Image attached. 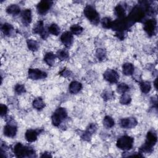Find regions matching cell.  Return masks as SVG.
I'll return each instance as SVG.
<instances>
[{"label":"cell","mask_w":158,"mask_h":158,"mask_svg":"<svg viewBox=\"0 0 158 158\" xmlns=\"http://www.w3.org/2000/svg\"><path fill=\"white\" fill-rule=\"evenodd\" d=\"M14 152L17 157H33L35 154V151L32 148L23 146L20 143L14 146Z\"/></svg>","instance_id":"1"},{"label":"cell","mask_w":158,"mask_h":158,"mask_svg":"<svg viewBox=\"0 0 158 158\" xmlns=\"http://www.w3.org/2000/svg\"><path fill=\"white\" fill-rule=\"evenodd\" d=\"M157 135L154 131H149L147 133L146 139L144 144L140 148V150L144 152H151L153 149V147L157 143Z\"/></svg>","instance_id":"2"},{"label":"cell","mask_w":158,"mask_h":158,"mask_svg":"<svg viewBox=\"0 0 158 158\" xmlns=\"http://www.w3.org/2000/svg\"><path fill=\"white\" fill-rule=\"evenodd\" d=\"M133 142L134 139L133 138L125 135L120 137L117 139L116 145L119 149L123 151H127L132 148L133 146Z\"/></svg>","instance_id":"3"},{"label":"cell","mask_w":158,"mask_h":158,"mask_svg":"<svg viewBox=\"0 0 158 158\" xmlns=\"http://www.w3.org/2000/svg\"><path fill=\"white\" fill-rule=\"evenodd\" d=\"M84 14L86 17L93 24H98L99 22V14L96 10L91 5H88L84 9Z\"/></svg>","instance_id":"4"},{"label":"cell","mask_w":158,"mask_h":158,"mask_svg":"<svg viewBox=\"0 0 158 158\" xmlns=\"http://www.w3.org/2000/svg\"><path fill=\"white\" fill-rule=\"evenodd\" d=\"M67 113L65 108L59 107L54 112L52 115V123L54 126L57 127L64 120L67 118Z\"/></svg>","instance_id":"5"},{"label":"cell","mask_w":158,"mask_h":158,"mask_svg":"<svg viewBox=\"0 0 158 158\" xmlns=\"http://www.w3.org/2000/svg\"><path fill=\"white\" fill-rule=\"evenodd\" d=\"M104 78L110 83H115L119 79L118 73L112 69H107L103 74Z\"/></svg>","instance_id":"6"},{"label":"cell","mask_w":158,"mask_h":158,"mask_svg":"<svg viewBox=\"0 0 158 158\" xmlns=\"http://www.w3.org/2000/svg\"><path fill=\"white\" fill-rule=\"evenodd\" d=\"M28 77L31 80H40L45 78L47 77V73L38 69H29Z\"/></svg>","instance_id":"7"},{"label":"cell","mask_w":158,"mask_h":158,"mask_svg":"<svg viewBox=\"0 0 158 158\" xmlns=\"http://www.w3.org/2000/svg\"><path fill=\"white\" fill-rule=\"evenodd\" d=\"M157 22L154 19L148 20L144 25V30L149 36H152L155 34L156 29Z\"/></svg>","instance_id":"8"},{"label":"cell","mask_w":158,"mask_h":158,"mask_svg":"<svg viewBox=\"0 0 158 158\" xmlns=\"http://www.w3.org/2000/svg\"><path fill=\"white\" fill-rule=\"evenodd\" d=\"M52 1H41L37 5V10L40 14H45L51 8L52 5Z\"/></svg>","instance_id":"9"},{"label":"cell","mask_w":158,"mask_h":158,"mask_svg":"<svg viewBox=\"0 0 158 158\" xmlns=\"http://www.w3.org/2000/svg\"><path fill=\"white\" fill-rule=\"evenodd\" d=\"M137 120L133 117H127L120 120V125L124 128H131L137 125Z\"/></svg>","instance_id":"10"},{"label":"cell","mask_w":158,"mask_h":158,"mask_svg":"<svg viewBox=\"0 0 158 158\" xmlns=\"http://www.w3.org/2000/svg\"><path fill=\"white\" fill-rule=\"evenodd\" d=\"M73 35L70 31H65L60 36L61 42L66 46L69 47L73 43Z\"/></svg>","instance_id":"11"},{"label":"cell","mask_w":158,"mask_h":158,"mask_svg":"<svg viewBox=\"0 0 158 158\" xmlns=\"http://www.w3.org/2000/svg\"><path fill=\"white\" fill-rule=\"evenodd\" d=\"M17 133V127L15 124L7 123L4 128V134L6 136L12 138Z\"/></svg>","instance_id":"12"},{"label":"cell","mask_w":158,"mask_h":158,"mask_svg":"<svg viewBox=\"0 0 158 158\" xmlns=\"http://www.w3.org/2000/svg\"><path fill=\"white\" fill-rule=\"evenodd\" d=\"M33 31L34 33L40 35L41 36V37L43 38H46V33L44 30V24H43V22L42 20L38 21L36 23V24L33 27Z\"/></svg>","instance_id":"13"},{"label":"cell","mask_w":158,"mask_h":158,"mask_svg":"<svg viewBox=\"0 0 158 158\" xmlns=\"http://www.w3.org/2000/svg\"><path fill=\"white\" fill-rule=\"evenodd\" d=\"M32 15L30 9H25L22 13V21L25 25H28L31 22Z\"/></svg>","instance_id":"14"},{"label":"cell","mask_w":158,"mask_h":158,"mask_svg":"<svg viewBox=\"0 0 158 158\" xmlns=\"http://www.w3.org/2000/svg\"><path fill=\"white\" fill-rule=\"evenodd\" d=\"M96 130V127L95 124L94 123L90 124L87 128L86 131L84 133L83 136L82 137L83 139L85 140H88L91 138V135L95 132Z\"/></svg>","instance_id":"15"},{"label":"cell","mask_w":158,"mask_h":158,"mask_svg":"<svg viewBox=\"0 0 158 158\" xmlns=\"http://www.w3.org/2000/svg\"><path fill=\"white\" fill-rule=\"evenodd\" d=\"M81 88L82 85L81 83L77 81H73L71 82L69 85V91L72 94H77L81 90Z\"/></svg>","instance_id":"16"},{"label":"cell","mask_w":158,"mask_h":158,"mask_svg":"<svg viewBox=\"0 0 158 158\" xmlns=\"http://www.w3.org/2000/svg\"><path fill=\"white\" fill-rule=\"evenodd\" d=\"M38 132L34 130H28L25 135L26 139L28 142H33L37 139Z\"/></svg>","instance_id":"17"},{"label":"cell","mask_w":158,"mask_h":158,"mask_svg":"<svg viewBox=\"0 0 158 158\" xmlns=\"http://www.w3.org/2000/svg\"><path fill=\"white\" fill-rule=\"evenodd\" d=\"M123 73L125 75H131L134 72V66L131 63H125L122 66Z\"/></svg>","instance_id":"18"},{"label":"cell","mask_w":158,"mask_h":158,"mask_svg":"<svg viewBox=\"0 0 158 158\" xmlns=\"http://www.w3.org/2000/svg\"><path fill=\"white\" fill-rule=\"evenodd\" d=\"M56 56L51 52H47L44 56V62L49 66H52L55 63Z\"/></svg>","instance_id":"19"},{"label":"cell","mask_w":158,"mask_h":158,"mask_svg":"<svg viewBox=\"0 0 158 158\" xmlns=\"http://www.w3.org/2000/svg\"><path fill=\"white\" fill-rule=\"evenodd\" d=\"M6 12L9 14L12 15H17L20 12V8L17 4H12L7 7Z\"/></svg>","instance_id":"20"},{"label":"cell","mask_w":158,"mask_h":158,"mask_svg":"<svg viewBox=\"0 0 158 158\" xmlns=\"http://www.w3.org/2000/svg\"><path fill=\"white\" fill-rule=\"evenodd\" d=\"M1 30L5 35L10 36V35H12V33L14 31V27H12V25L11 24L5 23L4 24H3L2 25Z\"/></svg>","instance_id":"21"},{"label":"cell","mask_w":158,"mask_h":158,"mask_svg":"<svg viewBox=\"0 0 158 158\" xmlns=\"http://www.w3.org/2000/svg\"><path fill=\"white\" fill-rule=\"evenodd\" d=\"M33 106L37 110H41L45 107V104L41 98H37L33 101Z\"/></svg>","instance_id":"22"},{"label":"cell","mask_w":158,"mask_h":158,"mask_svg":"<svg viewBox=\"0 0 158 158\" xmlns=\"http://www.w3.org/2000/svg\"><path fill=\"white\" fill-rule=\"evenodd\" d=\"M27 46H28V49L32 51H37L40 47L39 43L36 41L31 40V39L28 40L27 41Z\"/></svg>","instance_id":"23"},{"label":"cell","mask_w":158,"mask_h":158,"mask_svg":"<svg viewBox=\"0 0 158 158\" xmlns=\"http://www.w3.org/2000/svg\"><path fill=\"white\" fill-rule=\"evenodd\" d=\"M115 13L118 18L122 19L125 15V10L122 5L118 4L115 8Z\"/></svg>","instance_id":"24"},{"label":"cell","mask_w":158,"mask_h":158,"mask_svg":"<svg viewBox=\"0 0 158 158\" xmlns=\"http://www.w3.org/2000/svg\"><path fill=\"white\" fill-rule=\"evenodd\" d=\"M103 125L107 128H111L114 125V120L111 117L107 115L104 118Z\"/></svg>","instance_id":"25"},{"label":"cell","mask_w":158,"mask_h":158,"mask_svg":"<svg viewBox=\"0 0 158 158\" xmlns=\"http://www.w3.org/2000/svg\"><path fill=\"white\" fill-rule=\"evenodd\" d=\"M48 31L51 34L57 36L60 33V28L57 24L52 23L49 27Z\"/></svg>","instance_id":"26"},{"label":"cell","mask_w":158,"mask_h":158,"mask_svg":"<svg viewBox=\"0 0 158 158\" xmlns=\"http://www.w3.org/2000/svg\"><path fill=\"white\" fill-rule=\"evenodd\" d=\"M151 88V85L148 81H143L140 84V89L143 93H148L149 92Z\"/></svg>","instance_id":"27"},{"label":"cell","mask_w":158,"mask_h":158,"mask_svg":"<svg viewBox=\"0 0 158 158\" xmlns=\"http://www.w3.org/2000/svg\"><path fill=\"white\" fill-rule=\"evenodd\" d=\"M69 55L68 51L64 49H60L57 52V57L61 60H66L69 58Z\"/></svg>","instance_id":"28"},{"label":"cell","mask_w":158,"mask_h":158,"mask_svg":"<svg viewBox=\"0 0 158 158\" xmlns=\"http://www.w3.org/2000/svg\"><path fill=\"white\" fill-rule=\"evenodd\" d=\"M83 30V28L79 25H77V24L73 25L70 27L71 33L73 35H80L82 33Z\"/></svg>","instance_id":"29"},{"label":"cell","mask_w":158,"mask_h":158,"mask_svg":"<svg viewBox=\"0 0 158 158\" xmlns=\"http://www.w3.org/2000/svg\"><path fill=\"white\" fill-rule=\"evenodd\" d=\"M128 89H129V86L127 84L123 83H120L117 88V91L120 94L125 93L127 91H128Z\"/></svg>","instance_id":"30"},{"label":"cell","mask_w":158,"mask_h":158,"mask_svg":"<svg viewBox=\"0 0 158 158\" xmlns=\"http://www.w3.org/2000/svg\"><path fill=\"white\" fill-rule=\"evenodd\" d=\"M131 97L127 93H123L122 94V96L120 97V102L122 104H128L131 102Z\"/></svg>","instance_id":"31"},{"label":"cell","mask_w":158,"mask_h":158,"mask_svg":"<svg viewBox=\"0 0 158 158\" xmlns=\"http://www.w3.org/2000/svg\"><path fill=\"white\" fill-rule=\"evenodd\" d=\"M101 23H102V25L104 28H109L112 27L113 22L111 20V19L110 18L105 17V18L102 19Z\"/></svg>","instance_id":"32"},{"label":"cell","mask_w":158,"mask_h":158,"mask_svg":"<svg viewBox=\"0 0 158 158\" xmlns=\"http://www.w3.org/2000/svg\"><path fill=\"white\" fill-rule=\"evenodd\" d=\"M106 52L105 50H104L103 49L99 48V49H97L96 52V56L99 60H104L106 57Z\"/></svg>","instance_id":"33"},{"label":"cell","mask_w":158,"mask_h":158,"mask_svg":"<svg viewBox=\"0 0 158 158\" xmlns=\"http://www.w3.org/2000/svg\"><path fill=\"white\" fill-rule=\"evenodd\" d=\"M15 91L18 94H21L25 92V88L22 84H17L15 86Z\"/></svg>","instance_id":"34"},{"label":"cell","mask_w":158,"mask_h":158,"mask_svg":"<svg viewBox=\"0 0 158 158\" xmlns=\"http://www.w3.org/2000/svg\"><path fill=\"white\" fill-rule=\"evenodd\" d=\"M112 97V92L110 91L106 90L102 93V98L104 100H108Z\"/></svg>","instance_id":"35"},{"label":"cell","mask_w":158,"mask_h":158,"mask_svg":"<svg viewBox=\"0 0 158 158\" xmlns=\"http://www.w3.org/2000/svg\"><path fill=\"white\" fill-rule=\"evenodd\" d=\"M7 110H8V109L6 105H4L2 104L0 105V113H1V117H3L4 115H5L7 114Z\"/></svg>","instance_id":"36"},{"label":"cell","mask_w":158,"mask_h":158,"mask_svg":"<svg viewBox=\"0 0 158 158\" xmlns=\"http://www.w3.org/2000/svg\"><path fill=\"white\" fill-rule=\"evenodd\" d=\"M60 75H62V76H64V77H67V76H69L70 75V72L69 71V70H66V69H64L60 73Z\"/></svg>","instance_id":"37"},{"label":"cell","mask_w":158,"mask_h":158,"mask_svg":"<svg viewBox=\"0 0 158 158\" xmlns=\"http://www.w3.org/2000/svg\"><path fill=\"white\" fill-rule=\"evenodd\" d=\"M156 82H157V78L156 79V80H155V81H154V85H155V87H156V88H157V86H156Z\"/></svg>","instance_id":"38"}]
</instances>
